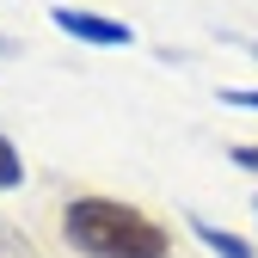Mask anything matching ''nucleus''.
<instances>
[{"label":"nucleus","instance_id":"1","mask_svg":"<svg viewBox=\"0 0 258 258\" xmlns=\"http://www.w3.org/2000/svg\"><path fill=\"white\" fill-rule=\"evenodd\" d=\"M61 234L86 258H166L172 252L166 228L154 215H142L136 203H117V197H74L61 209Z\"/></svg>","mask_w":258,"mask_h":258},{"label":"nucleus","instance_id":"2","mask_svg":"<svg viewBox=\"0 0 258 258\" xmlns=\"http://www.w3.org/2000/svg\"><path fill=\"white\" fill-rule=\"evenodd\" d=\"M49 19H55V31H68V37H80V43H99V49H129L136 43V31H129L123 19L86 13V7H55Z\"/></svg>","mask_w":258,"mask_h":258},{"label":"nucleus","instance_id":"3","mask_svg":"<svg viewBox=\"0 0 258 258\" xmlns=\"http://www.w3.org/2000/svg\"><path fill=\"white\" fill-rule=\"evenodd\" d=\"M190 234H197V240H203L215 258H252V246H246L240 234H228V228H215L209 215H190Z\"/></svg>","mask_w":258,"mask_h":258},{"label":"nucleus","instance_id":"4","mask_svg":"<svg viewBox=\"0 0 258 258\" xmlns=\"http://www.w3.org/2000/svg\"><path fill=\"white\" fill-rule=\"evenodd\" d=\"M19 178H25V166H19V148H13L7 136H0V190H13Z\"/></svg>","mask_w":258,"mask_h":258},{"label":"nucleus","instance_id":"5","mask_svg":"<svg viewBox=\"0 0 258 258\" xmlns=\"http://www.w3.org/2000/svg\"><path fill=\"white\" fill-rule=\"evenodd\" d=\"M234 166H246V172H258V142H240V148H234Z\"/></svg>","mask_w":258,"mask_h":258},{"label":"nucleus","instance_id":"6","mask_svg":"<svg viewBox=\"0 0 258 258\" xmlns=\"http://www.w3.org/2000/svg\"><path fill=\"white\" fill-rule=\"evenodd\" d=\"M221 99H228V105H246V111H258V92H240V86H234V92H221Z\"/></svg>","mask_w":258,"mask_h":258},{"label":"nucleus","instance_id":"7","mask_svg":"<svg viewBox=\"0 0 258 258\" xmlns=\"http://www.w3.org/2000/svg\"><path fill=\"white\" fill-rule=\"evenodd\" d=\"M0 240H7V234H0Z\"/></svg>","mask_w":258,"mask_h":258}]
</instances>
